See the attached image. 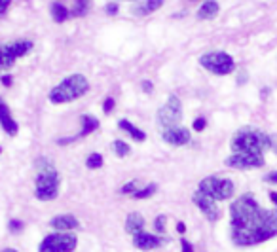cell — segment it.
Wrapping results in <instances>:
<instances>
[{
  "instance_id": "obj_1",
  "label": "cell",
  "mask_w": 277,
  "mask_h": 252,
  "mask_svg": "<svg viewBox=\"0 0 277 252\" xmlns=\"http://www.w3.org/2000/svg\"><path fill=\"white\" fill-rule=\"evenodd\" d=\"M277 235V208H260L245 227L232 229V241L238 246H254Z\"/></svg>"
},
{
  "instance_id": "obj_2",
  "label": "cell",
  "mask_w": 277,
  "mask_h": 252,
  "mask_svg": "<svg viewBox=\"0 0 277 252\" xmlns=\"http://www.w3.org/2000/svg\"><path fill=\"white\" fill-rule=\"evenodd\" d=\"M233 154H254V156H264L266 150H270V135L260 131L256 127H243L233 135L232 139Z\"/></svg>"
},
{
  "instance_id": "obj_3",
  "label": "cell",
  "mask_w": 277,
  "mask_h": 252,
  "mask_svg": "<svg viewBox=\"0 0 277 252\" xmlns=\"http://www.w3.org/2000/svg\"><path fill=\"white\" fill-rule=\"evenodd\" d=\"M36 197L40 201H51L59 196V173L50 159L40 158L36 161Z\"/></svg>"
},
{
  "instance_id": "obj_4",
  "label": "cell",
  "mask_w": 277,
  "mask_h": 252,
  "mask_svg": "<svg viewBox=\"0 0 277 252\" xmlns=\"http://www.w3.org/2000/svg\"><path fill=\"white\" fill-rule=\"evenodd\" d=\"M89 89L88 78L82 74H72L69 78H65L63 82L55 86L50 91V101L53 104H63V102H70L74 99H80L86 91Z\"/></svg>"
},
{
  "instance_id": "obj_5",
  "label": "cell",
  "mask_w": 277,
  "mask_h": 252,
  "mask_svg": "<svg viewBox=\"0 0 277 252\" xmlns=\"http://www.w3.org/2000/svg\"><path fill=\"white\" fill-rule=\"evenodd\" d=\"M260 211L259 201L254 199L252 194H245V196L238 197L230 207V216H232V229L238 227H245L249 222L254 218V215Z\"/></svg>"
},
{
  "instance_id": "obj_6",
  "label": "cell",
  "mask_w": 277,
  "mask_h": 252,
  "mask_svg": "<svg viewBox=\"0 0 277 252\" xmlns=\"http://www.w3.org/2000/svg\"><path fill=\"white\" fill-rule=\"evenodd\" d=\"M200 65L203 69L213 72L216 76H226L230 72H233V63L232 55H228L224 51H211V53H205V55L200 57Z\"/></svg>"
},
{
  "instance_id": "obj_7",
  "label": "cell",
  "mask_w": 277,
  "mask_h": 252,
  "mask_svg": "<svg viewBox=\"0 0 277 252\" xmlns=\"http://www.w3.org/2000/svg\"><path fill=\"white\" fill-rule=\"evenodd\" d=\"M200 192L213 197L214 201H224V199H230L233 196V182L228 178L207 177L200 182Z\"/></svg>"
},
{
  "instance_id": "obj_8",
  "label": "cell",
  "mask_w": 277,
  "mask_h": 252,
  "mask_svg": "<svg viewBox=\"0 0 277 252\" xmlns=\"http://www.w3.org/2000/svg\"><path fill=\"white\" fill-rule=\"evenodd\" d=\"M183 118V107H181V99L176 95H171L167 102L164 107L157 110V121L160 125L165 127V129H171V127H176L179 121Z\"/></svg>"
},
{
  "instance_id": "obj_9",
  "label": "cell",
  "mask_w": 277,
  "mask_h": 252,
  "mask_svg": "<svg viewBox=\"0 0 277 252\" xmlns=\"http://www.w3.org/2000/svg\"><path fill=\"white\" fill-rule=\"evenodd\" d=\"M76 243V235L72 234H51L40 243L38 252H72Z\"/></svg>"
},
{
  "instance_id": "obj_10",
  "label": "cell",
  "mask_w": 277,
  "mask_h": 252,
  "mask_svg": "<svg viewBox=\"0 0 277 252\" xmlns=\"http://www.w3.org/2000/svg\"><path fill=\"white\" fill-rule=\"evenodd\" d=\"M228 167L233 169H256L264 165V156H254V154H232L230 158H226Z\"/></svg>"
},
{
  "instance_id": "obj_11",
  "label": "cell",
  "mask_w": 277,
  "mask_h": 252,
  "mask_svg": "<svg viewBox=\"0 0 277 252\" xmlns=\"http://www.w3.org/2000/svg\"><path fill=\"white\" fill-rule=\"evenodd\" d=\"M194 203H195V207L200 208L202 211L203 215L207 216L209 220L211 222H214L216 218H219V215H221V211H219V205H216V201H214L213 197H209V196H205V194H202L200 190L195 192L194 194Z\"/></svg>"
},
{
  "instance_id": "obj_12",
  "label": "cell",
  "mask_w": 277,
  "mask_h": 252,
  "mask_svg": "<svg viewBox=\"0 0 277 252\" xmlns=\"http://www.w3.org/2000/svg\"><path fill=\"white\" fill-rule=\"evenodd\" d=\"M164 140L167 142V144L171 146H184L190 142V131L186 129V127H171V129H165L164 131Z\"/></svg>"
},
{
  "instance_id": "obj_13",
  "label": "cell",
  "mask_w": 277,
  "mask_h": 252,
  "mask_svg": "<svg viewBox=\"0 0 277 252\" xmlns=\"http://www.w3.org/2000/svg\"><path fill=\"white\" fill-rule=\"evenodd\" d=\"M162 243H164V239L154 234L138 232V234L133 235V245L137 246L138 250H154L157 246H162Z\"/></svg>"
},
{
  "instance_id": "obj_14",
  "label": "cell",
  "mask_w": 277,
  "mask_h": 252,
  "mask_svg": "<svg viewBox=\"0 0 277 252\" xmlns=\"http://www.w3.org/2000/svg\"><path fill=\"white\" fill-rule=\"evenodd\" d=\"M0 125H2V129H4L10 137H15L19 131L17 123H15V120L12 118V114H10L8 107L2 101H0Z\"/></svg>"
},
{
  "instance_id": "obj_15",
  "label": "cell",
  "mask_w": 277,
  "mask_h": 252,
  "mask_svg": "<svg viewBox=\"0 0 277 252\" xmlns=\"http://www.w3.org/2000/svg\"><path fill=\"white\" fill-rule=\"evenodd\" d=\"M78 226H80L78 218L72 215H59L51 220V227L57 229V232H70V229H76Z\"/></svg>"
},
{
  "instance_id": "obj_16",
  "label": "cell",
  "mask_w": 277,
  "mask_h": 252,
  "mask_svg": "<svg viewBox=\"0 0 277 252\" xmlns=\"http://www.w3.org/2000/svg\"><path fill=\"white\" fill-rule=\"evenodd\" d=\"M143 227H145V218L141 213H131V215L127 216L126 220V232L127 234H138V232H143Z\"/></svg>"
},
{
  "instance_id": "obj_17",
  "label": "cell",
  "mask_w": 277,
  "mask_h": 252,
  "mask_svg": "<svg viewBox=\"0 0 277 252\" xmlns=\"http://www.w3.org/2000/svg\"><path fill=\"white\" fill-rule=\"evenodd\" d=\"M6 48H8V51L15 57V59H19V57L27 55V53L32 50V42H31V40H17V42L6 44Z\"/></svg>"
},
{
  "instance_id": "obj_18",
  "label": "cell",
  "mask_w": 277,
  "mask_h": 252,
  "mask_svg": "<svg viewBox=\"0 0 277 252\" xmlns=\"http://www.w3.org/2000/svg\"><path fill=\"white\" fill-rule=\"evenodd\" d=\"M219 2H214V0H207L203 6H200V10H197V19H202V21H205V19H213L219 15Z\"/></svg>"
},
{
  "instance_id": "obj_19",
  "label": "cell",
  "mask_w": 277,
  "mask_h": 252,
  "mask_svg": "<svg viewBox=\"0 0 277 252\" xmlns=\"http://www.w3.org/2000/svg\"><path fill=\"white\" fill-rule=\"evenodd\" d=\"M118 127L120 129H124V131H127L129 135H131L133 139L137 140V142H143V140L146 139V135H145V131H141L138 127H135L131 123V121H127V120H120L118 121Z\"/></svg>"
},
{
  "instance_id": "obj_20",
  "label": "cell",
  "mask_w": 277,
  "mask_h": 252,
  "mask_svg": "<svg viewBox=\"0 0 277 252\" xmlns=\"http://www.w3.org/2000/svg\"><path fill=\"white\" fill-rule=\"evenodd\" d=\"M97 127H99V120H97L95 116H89V114L82 116V131L78 135V139H80V137H86L89 133H93Z\"/></svg>"
},
{
  "instance_id": "obj_21",
  "label": "cell",
  "mask_w": 277,
  "mask_h": 252,
  "mask_svg": "<svg viewBox=\"0 0 277 252\" xmlns=\"http://www.w3.org/2000/svg\"><path fill=\"white\" fill-rule=\"evenodd\" d=\"M164 6V0H143V4L135 10V13L138 15H146V13H152L160 10V8Z\"/></svg>"
},
{
  "instance_id": "obj_22",
  "label": "cell",
  "mask_w": 277,
  "mask_h": 252,
  "mask_svg": "<svg viewBox=\"0 0 277 252\" xmlns=\"http://www.w3.org/2000/svg\"><path fill=\"white\" fill-rule=\"evenodd\" d=\"M17 59L8 51L6 46H0V70H6V69H12L13 63H15Z\"/></svg>"
},
{
  "instance_id": "obj_23",
  "label": "cell",
  "mask_w": 277,
  "mask_h": 252,
  "mask_svg": "<svg viewBox=\"0 0 277 252\" xmlns=\"http://www.w3.org/2000/svg\"><path fill=\"white\" fill-rule=\"evenodd\" d=\"M69 15H70V12L63 6V4H59V2L51 4V17H53V21H57V23H63V21H67V17H69Z\"/></svg>"
},
{
  "instance_id": "obj_24",
  "label": "cell",
  "mask_w": 277,
  "mask_h": 252,
  "mask_svg": "<svg viewBox=\"0 0 277 252\" xmlns=\"http://www.w3.org/2000/svg\"><path fill=\"white\" fill-rule=\"evenodd\" d=\"M89 12V0H74V6H72V15L74 17H84Z\"/></svg>"
},
{
  "instance_id": "obj_25",
  "label": "cell",
  "mask_w": 277,
  "mask_h": 252,
  "mask_svg": "<svg viewBox=\"0 0 277 252\" xmlns=\"http://www.w3.org/2000/svg\"><path fill=\"white\" fill-rule=\"evenodd\" d=\"M156 190H157V184H148V186L141 188L138 192H135L133 197H135V199H148V197H152L156 194Z\"/></svg>"
},
{
  "instance_id": "obj_26",
  "label": "cell",
  "mask_w": 277,
  "mask_h": 252,
  "mask_svg": "<svg viewBox=\"0 0 277 252\" xmlns=\"http://www.w3.org/2000/svg\"><path fill=\"white\" fill-rule=\"evenodd\" d=\"M112 150L114 154L118 156V158H126V156H129V152H131V148L124 142V140H114L112 142Z\"/></svg>"
},
{
  "instance_id": "obj_27",
  "label": "cell",
  "mask_w": 277,
  "mask_h": 252,
  "mask_svg": "<svg viewBox=\"0 0 277 252\" xmlns=\"http://www.w3.org/2000/svg\"><path fill=\"white\" fill-rule=\"evenodd\" d=\"M86 167H88V169H99V167H103L101 154H89L88 159H86Z\"/></svg>"
},
{
  "instance_id": "obj_28",
  "label": "cell",
  "mask_w": 277,
  "mask_h": 252,
  "mask_svg": "<svg viewBox=\"0 0 277 252\" xmlns=\"http://www.w3.org/2000/svg\"><path fill=\"white\" fill-rule=\"evenodd\" d=\"M138 182L137 180H131V182H127V184H124V186H122L120 188V192L122 194H126V196H133V194H135V192H138Z\"/></svg>"
},
{
  "instance_id": "obj_29",
  "label": "cell",
  "mask_w": 277,
  "mask_h": 252,
  "mask_svg": "<svg viewBox=\"0 0 277 252\" xmlns=\"http://www.w3.org/2000/svg\"><path fill=\"white\" fill-rule=\"evenodd\" d=\"M23 227H25V224H23L21 220H17V218L10 220V224H8V229H10L12 234H21V232H23Z\"/></svg>"
},
{
  "instance_id": "obj_30",
  "label": "cell",
  "mask_w": 277,
  "mask_h": 252,
  "mask_svg": "<svg viewBox=\"0 0 277 252\" xmlns=\"http://www.w3.org/2000/svg\"><path fill=\"white\" fill-rule=\"evenodd\" d=\"M154 227H156L157 234H164V232H165V216L164 215L157 216L156 222H154Z\"/></svg>"
},
{
  "instance_id": "obj_31",
  "label": "cell",
  "mask_w": 277,
  "mask_h": 252,
  "mask_svg": "<svg viewBox=\"0 0 277 252\" xmlns=\"http://www.w3.org/2000/svg\"><path fill=\"white\" fill-rule=\"evenodd\" d=\"M205 125H207V120H205V118H197V120H194V129L195 131H203V129H205Z\"/></svg>"
},
{
  "instance_id": "obj_32",
  "label": "cell",
  "mask_w": 277,
  "mask_h": 252,
  "mask_svg": "<svg viewBox=\"0 0 277 252\" xmlns=\"http://www.w3.org/2000/svg\"><path fill=\"white\" fill-rule=\"evenodd\" d=\"M114 108V99L112 97H107V101H105V104H103V110H105V114H110Z\"/></svg>"
},
{
  "instance_id": "obj_33",
  "label": "cell",
  "mask_w": 277,
  "mask_h": 252,
  "mask_svg": "<svg viewBox=\"0 0 277 252\" xmlns=\"http://www.w3.org/2000/svg\"><path fill=\"white\" fill-rule=\"evenodd\" d=\"M141 88H143L145 93H152V91H154V83H152L150 80H143V82H141Z\"/></svg>"
},
{
  "instance_id": "obj_34",
  "label": "cell",
  "mask_w": 277,
  "mask_h": 252,
  "mask_svg": "<svg viewBox=\"0 0 277 252\" xmlns=\"http://www.w3.org/2000/svg\"><path fill=\"white\" fill-rule=\"evenodd\" d=\"M181 246H183V252H194V246H192V243L186 239L181 241Z\"/></svg>"
},
{
  "instance_id": "obj_35",
  "label": "cell",
  "mask_w": 277,
  "mask_h": 252,
  "mask_svg": "<svg viewBox=\"0 0 277 252\" xmlns=\"http://www.w3.org/2000/svg\"><path fill=\"white\" fill-rule=\"evenodd\" d=\"M10 2H12V0H0V15H4V13H6Z\"/></svg>"
},
{
  "instance_id": "obj_36",
  "label": "cell",
  "mask_w": 277,
  "mask_h": 252,
  "mask_svg": "<svg viewBox=\"0 0 277 252\" xmlns=\"http://www.w3.org/2000/svg\"><path fill=\"white\" fill-rule=\"evenodd\" d=\"M0 82H2V86H4V88H10V86H12V76H2V78H0Z\"/></svg>"
},
{
  "instance_id": "obj_37",
  "label": "cell",
  "mask_w": 277,
  "mask_h": 252,
  "mask_svg": "<svg viewBox=\"0 0 277 252\" xmlns=\"http://www.w3.org/2000/svg\"><path fill=\"white\" fill-rule=\"evenodd\" d=\"M118 12V4H114V2H110V4H108L107 6V13L108 15H114V13Z\"/></svg>"
},
{
  "instance_id": "obj_38",
  "label": "cell",
  "mask_w": 277,
  "mask_h": 252,
  "mask_svg": "<svg viewBox=\"0 0 277 252\" xmlns=\"http://www.w3.org/2000/svg\"><path fill=\"white\" fill-rule=\"evenodd\" d=\"M270 148L277 154V135H270Z\"/></svg>"
},
{
  "instance_id": "obj_39",
  "label": "cell",
  "mask_w": 277,
  "mask_h": 252,
  "mask_svg": "<svg viewBox=\"0 0 277 252\" xmlns=\"http://www.w3.org/2000/svg\"><path fill=\"white\" fill-rule=\"evenodd\" d=\"M266 180H268V182H273V184H277V171H273V173H271V175H268V177H266Z\"/></svg>"
},
{
  "instance_id": "obj_40",
  "label": "cell",
  "mask_w": 277,
  "mask_h": 252,
  "mask_svg": "<svg viewBox=\"0 0 277 252\" xmlns=\"http://www.w3.org/2000/svg\"><path fill=\"white\" fill-rule=\"evenodd\" d=\"M176 232H179V234H184V232H186V226H184L183 222H179V224H176Z\"/></svg>"
},
{
  "instance_id": "obj_41",
  "label": "cell",
  "mask_w": 277,
  "mask_h": 252,
  "mask_svg": "<svg viewBox=\"0 0 277 252\" xmlns=\"http://www.w3.org/2000/svg\"><path fill=\"white\" fill-rule=\"evenodd\" d=\"M270 199L273 201V205L277 207V192H270Z\"/></svg>"
},
{
  "instance_id": "obj_42",
  "label": "cell",
  "mask_w": 277,
  "mask_h": 252,
  "mask_svg": "<svg viewBox=\"0 0 277 252\" xmlns=\"http://www.w3.org/2000/svg\"><path fill=\"white\" fill-rule=\"evenodd\" d=\"M0 252H17V250H13V248H4V250H0Z\"/></svg>"
},
{
  "instance_id": "obj_43",
  "label": "cell",
  "mask_w": 277,
  "mask_h": 252,
  "mask_svg": "<svg viewBox=\"0 0 277 252\" xmlns=\"http://www.w3.org/2000/svg\"><path fill=\"white\" fill-rule=\"evenodd\" d=\"M0 154H2V148H0Z\"/></svg>"
}]
</instances>
